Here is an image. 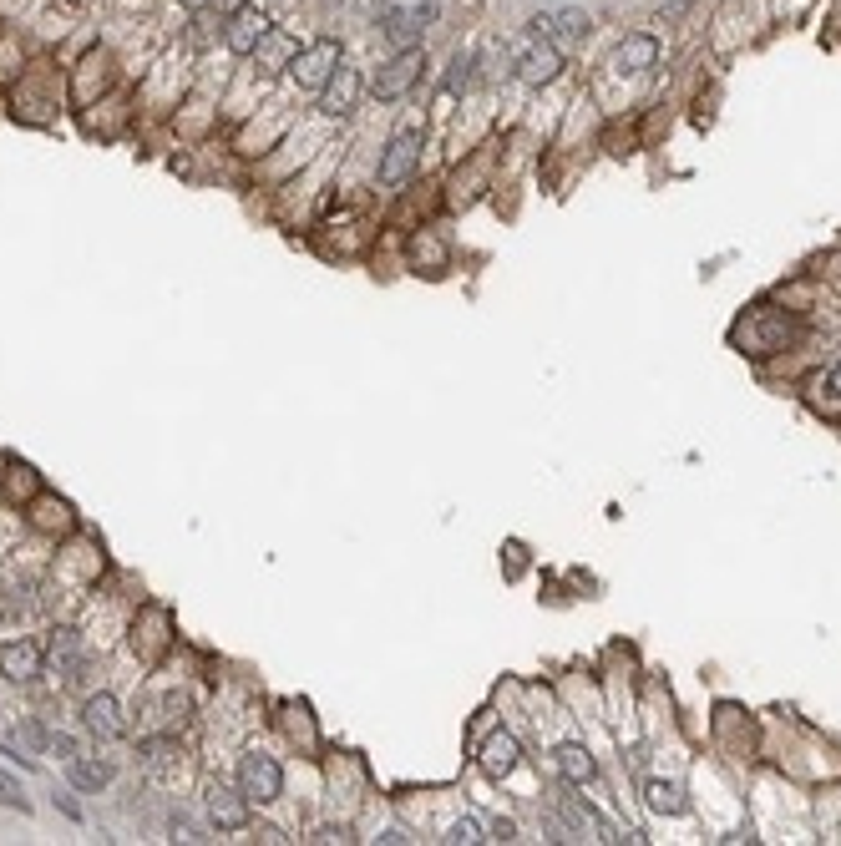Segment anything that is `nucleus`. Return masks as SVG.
Returning a JSON list of instances; mask_svg holds the SVG:
<instances>
[{
    "instance_id": "obj_1",
    "label": "nucleus",
    "mask_w": 841,
    "mask_h": 846,
    "mask_svg": "<svg viewBox=\"0 0 841 846\" xmlns=\"http://www.w3.org/2000/svg\"><path fill=\"white\" fill-rule=\"evenodd\" d=\"M340 61H345L340 41H335V36H320V41H310V46H299V51H294L289 76H294V87H304V92H325V82L335 76V66H340Z\"/></svg>"
},
{
    "instance_id": "obj_2",
    "label": "nucleus",
    "mask_w": 841,
    "mask_h": 846,
    "mask_svg": "<svg viewBox=\"0 0 841 846\" xmlns=\"http://www.w3.org/2000/svg\"><path fill=\"white\" fill-rule=\"evenodd\" d=\"M239 791L249 796V806H269V801H279L284 796V771H279V760L274 755H244L239 760Z\"/></svg>"
},
{
    "instance_id": "obj_3",
    "label": "nucleus",
    "mask_w": 841,
    "mask_h": 846,
    "mask_svg": "<svg viewBox=\"0 0 841 846\" xmlns=\"http://www.w3.org/2000/svg\"><path fill=\"white\" fill-rule=\"evenodd\" d=\"M421 71H426V51H421V46L396 51L386 66H380V76H375V97H380V102H401V97L421 82Z\"/></svg>"
},
{
    "instance_id": "obj_4",
    "label": "nucleus",
    "mask_w": 841,
    "mask_h": 846,
    "mask_svg": "<svg viewBox=\"0 0 841 846\" xmlns=\"http://www.w3.org/2000/svg\"><path fill=\"white\" fill-rule=\"evenodd\" d=\"M512 71H517V82H527V87H548V82H558V71H563V51L548 36H532L512 56Z\"/></svg>"
},
{
    "instance_id": "obj_5",
    "label": "nucleus",
    "mask_w": 841,
    "mask_h": 846,
    "mask_svg": "<svg viewBox=\"0 0 841 846\" xmlns=\"http://www.w3.org/2000/svg\"><path fill=\"white\" fill-rule=\"evenodd\" d=\"M421 173V132H396L380 152V183L386 188H401Z\"/></svg>"
},
{
    "instance_id": "obj_6",
    "label": "nucleus",
    "mask_w": 841,
    "mask_h": 846,
    "mask_svg": "<svg viewBox=\"0 0 841 846\" xmlns=\"http://www.w3.org/2000/svg\"><path fill=\"white\" fill-rule=\"evenodd\" d=\"M269 31H274V26H269V16H264L259 6H239L234 16H228V26H223V41H228V51H234V56H254Z\"/></svg>"
},
{
    "instance_id": "obj_7",
    "label": "nucleus",
    "mask_w": 841,
    "mask_h": 846,
    "mask_svg": "<svg viewBox=\"0 0 841 846\" xmlns=\"http://www.w3.org/2000/svg\"><path fill=\"white\" fill-rule=\"evenodd\" d=\"M355 102H360V71L340 61L335 76L325 82V92H320V112H325V117H350Z\"/></svg>"
},
{
    "instance_id": "obj_8",
    "label": "nucleus",
    "mask_w": 841,
    "mask_h": 846,
    "mask_svg": "<svg viewBox=\"0 0 841 846\" xmlns=\"http://www.w3.org/2000/svg\"><path fill=\"white\" fill-rule=\"evenodd\" d=\"M82 725H87V735H97V740H122V735H127L122 705H117V695H107V689L82 705Z\"/></svg>"
},
{
    "instance_id": "obj_9",
    "label": "nucleus",
    "mask_w": 841,
    "mask_h": 846,
    "mask_svg": "<svg viewBox=\"0 0 841 846\" xmlns=\"http://www.w3.org/2000/svg\"><path fill=\"white\" fill-rule=\"evenodd\" d=\"M208 821L218 831H244L249 826V796L244 791H228V786H213L208 791Z\"/></svg>"
},
{
    "instance_id": "obj_10",
    "label": "nucleus",
    "mask_w": 841,
    "mask_h": 846,
    "mask_svg": "<svg viewBox=\"0 0 841 846\" xmlns=\"http://www.w3.org/2000/svg\"><path fill=\"white\" fill-rule=\"evenodd\" d=\"M522 765V745H517V735H507V730H492L487 735V745H482V771L492 776V781H507L512 771Z\"/></svg>"
},
{
    "instance_id": "obj_11",
    "label": "nucleus",
    "mask_w": 841,
    "mask_h": 846,
    "mask_svg": "<svg viewBox=\"0 0 841 846\" xmlns=\"http://www.w3.org/2000/svg\"><path fill=\"white\" fill-rule=\"evenodd\" d=\"M41 664H46V649L31 644V639H16V644L0 649V674L16 679V684H31V679L41 674Z\"/></svg>"
},
{
    "instance_id": "obj_12",
    "label": "nucleus",
    "mask_w": 841,
    "mask_h": 846,
    "mask_svg": "<svg viewBox=\"0 0 841 846\" xmlns=\"http://www.w3.org/2000/svg\"><path fill=\"white\" fill-rule=\"evenodd\" d=\"M426 16H431V6L426 11H396V6H386V11H380V31L396 41V51H406V46H421V21Z\"/></svg>"
},
{
    "instance_id": "obj_13",
    "label": "nucleus",
    "mask_w": 841,
    "mask_h": 846,
    "mask_svg": "<svg viewBox=\"0 0 841 846\" xmlns=\"http://www.w3.org/2000/svg\"><path fill=\"white\" fill-rule=\"evenodd\" d=\"M588 11H558V16H538L532 21V36H563V41H583L588 36Z\"/></svg>"
},
{
    "instance_id": "obj_14",
    "label": "nucleus",
    "mask_w": 841,
    "mask_h": 846,
    "mask_svg": "<svg viewBox=\"0 0 841 846\" xmlns=\"http://www.w3.org/2000/svg\"><path fill=\"white\" fill-rule=\"evenodd\" d=\"M558 811H563V821H568V826H578V831L588 826L598 841H619V831L608 826V821H603V816H598L588 801H578V796H563V801H558Z\"/></svg>"
},
{
    "instance_id": "obj_15",
    "label": "nucleus",
    "mask_w": 841,
    "mask_h": 846,
    "mask_svg": "<svg viewBox=\"0 0 841 846\" xmlns=\"http://www.w3.org/2000/svg\"><path fill=\"white\" fill-rule=\"evenodd\" d=\"M654 61H659V41L654 36H629L614 51V66H624V71H649Z\"/></svg>"
},
{
    "instance_id": "obj_16",
    "label": "nucleus",
    "mask_w": 841,
    "mask_h": 846,
    "mask_svg": "<svg viewBox=\"0 0 841 846\" xmlns=\"http://www.w3.org/2000/svg\"><path fill=\"white\" fill-rule=\"evenodd\" d=\"M46 659L56 664V674H61V679H76V669H82V644H76V634H71V629H56V639H51Z\"/></svg>"
},
{
    "instance_id": "obj_17",
    "label": "nucleus",
    "mask_w": 841,
    "mask_h": 846,
    "mask_svg": "<svg viewBox=\"0 0 841 846\" xmlns=\"http://www.w3.org/2000/svg\"><path fill=\"white\" fill-rule=\"evenodd\" d=\"M553 765H558V776L573 781V786H578V781H593V755H588L583 745H558V750H553Z\"/></svg>"
},
{
    "instance_id": "obj_18",
    "label": "nucleus",
    "mask_w": 841,
    "mask_h": 846,
    "mask_svg": "<svg viewBox=\"0 0 841 846\" xmlns=\"http://www.w3.org/2000/svg\"><path fill=\"white\" fill-rule=\"evenodd\" d=\"M644 801H649V811H659V816H684V811H690V801H684V791H679L674 781H649V786H644Z\"/></svg>"
},
{
    "instance_id": "obj_19",
    "label": "nucleus",
    "mask_w": 841,
    "mask_h": 846,
    "mask_svg": "<svg viewBox=\"0 0 841 846\" xmlns=\"http://www.w3.org/2000/svg\"><path fill=\"white\" fill-rule=\"evenodd\" d=\"M294 51H299V46H294L284 31H269V36L259 41V51H254V56H259V71H284V66L294 61Z\"/></svg>"
},
{
    "instance_id": "obj_20",
    "label": "nucleus",
    "mask_w": 841,
    "mask_h": 846,
    "mask_svg": "<svg viewBox=\"0 0 841 846\" xmlns=\"http://www.w3.org/2000/svg\"><path fill=\"white\" fill-rule=\"evenodd\" d=\"M107 781H112V765H107V760H82V755L71 760V786H76V791H102Z\"/></svg>"
},
{
    "instance_id": "obj_21",
    "label": "nucleus",
    "mask_w": 841,
    "mask_h": 846,
    "mask_svg": "<svg viewBox=\"0 0 841 846\" xmlns=\"http://www.w3.org/2000/svg\"><path fill=\"white\" fill-rule=\"evenodd\" d=\"M446 841H456V846H477V841H487V836H482V821H477V816H462V821L451 826Z\"/></svg>"
},
{
    "instance_id": "obj_22",
    "label": "nucleus",
    "mask_w": 841,
    "mask_h": 846,
    "mask_svg": "<svg viewBox=\"0 0 841 846\" xmlns=\"http://www.w3.org/2000/svg\"><path fill=\"white\" fill-rule=\"evenodd\" d=\"M816 391H826V396H831V406H821V411L841 416V365H836L831 375H821V380H816Z\"/></svg>"
},
{
    "instance_id": "obj_23",
    "label": "nucleus",
    "mask_w": 841,
    "mask_h": 846,
    "mask_svg": "<svg viewBox=\"0 0 841 846\" xmlns=\"http://www.w3.org/2000/svg\"><path fill=\"white\" fill-rule=\"evenodd\" d=\"M472 82V56H456L451 61V76H446V92H462Z\"/></svg>"
},
{
    "instance_id": "obj_24",
    "label": "nucleus",
    "mask_w": 841,
    "mask_h": 846,
    "mask_svg": "<svg viewBox=\"0 0 841 846\" xmlns=\"http://www.w3.org/2000/svg\"><path fill=\"white\" fill-rule=\"evenodd\" d=\"M0 806H16V811H31V801L21 796V786L6 776V771H0Z\"/></svg>"
},
{
    "instance_id": "obj_25",
    "label": "nucleus",
    "mask_w": 841,
    "mask_h": 846,
    "mask_svg": "<svg viewBox=\"0 0 841 846\" xmlns=\"http://www.w3.org/2000/svg\"><path fill=\"white\" fill-rule=\"evenodd\" d=\"M142 755H147V765H168V755H173V740H147V745H142Z\"/></svg>"
},
{
    "instance_id": "obj_26",
    "label": "nucleus",
    "mask_w": 841,
    "mask_h": 846,
    "mask_svg": "<svg viewBox=\"0 0 841 846\" xmlns=\"http://www.w3.org/2000/svg\"><path fill=\"white\" fill-rule=\"evenodd\" d=\"M492 841H517V826H512V821H497V826H492Z\"/></svg>"
},
{
    "instance_id": "obj_27",
    "label": "nucleus",
    "mask_w": 841,
    "mask_h": 846,
    "mask_svg": "<svg viewBox=\"0 0 841 846\" xmlns=\"http://www.w3.org/2000/svg\"><path fill=\"white\" fill-rule=\"evenodd\" d=\"M213 6H234L239 11V6H249V0H213Z\"/></svg>"
}]
</instances>
